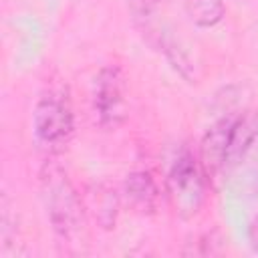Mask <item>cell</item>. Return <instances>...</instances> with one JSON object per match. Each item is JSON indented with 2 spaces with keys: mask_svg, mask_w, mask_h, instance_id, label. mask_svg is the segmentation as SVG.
Instances as JSON below:
<instances>
[{
  "mask_svg": "<svg viewBox=\"0 0 258 258\" xmlns=\"http://www.w3.org/2000/svg\"><path fill=\"white\" fill-rule=\"evenodd\" d=\"M123 194L127 204L139 214H153L159 204V187L149 171H131L125 179Z\"/></svg>",
  "mask_w": 258,
  "mask_h": 258,
  "instance_id": "cell-7",
  "label": "cell"
},
{
  "mask_svg": "<svg viewBox=\"0 0 258 258\" xmlns=\"http://www.w3.org/2000/svg\"><path fill=\"white\" fill-rule=\"evenodd\" d=\"M89 212L103 230L115 228L119 216V194L107 183H99L89 194Z\"/></svg>",
  "mask_w": 258,
  "mask_h": 258,
  "instance_id": "cell-8",
  "label": "cell"
},
{
  "mask_svg": "<svg viewBox=\"0 0 258 258\" xmlns=\"http://www.w3.org/2000/svg\"><path fill=\"white\" fill-rule=\"evenodd\" d=\"M36 143L48 153H60L73 139L75 113L67 87H50L36 101L32 113Z\"/></svg>",
  "mask_w": 258,
  "mask_h": 258,
  "instance_id": "cell-3",
  "label": "cell"
},
{
  "mask_svg": "<svg viewBox=\"0 0 258 258\" xmlns=\"http://www.w3.org/2000/svg\"><path fill=\"white\" fill-rule=\"evenodd\" d=\"M183 10L200 28H212L226 16V6L222 0H183Z\"/></svg>",
  "mask_w": 258,
  "mask_h": 258,
  "instance_id": "cell-9",
  "label": "cell"
},
{
  "mask_svg": "<svg viewBox=\"0 0 258 258\" xmlns=\"http://www.w3.org/2000/svg\"><path fill=\"white\" fill-rule=\"evenodd\" d=\"M40 198L58 244L71 254L83 252L87 244V210L56 161H46L40 169Z\"/></svg>",
  "mask_w": 258,
  "mask_h": 258,
  "instance_id": "cell-1",
  "label": "cell"
},
{
  "mask_svg": "<svg viewBox=\"0 0 258 258\" xmlns=\"http://www.w3.org/2000/svg\"><path fill=\"white\" fill-rule=\"evenodd\" d=\"M248 238H250L252 248L258 252V214L254 216V220H252L250 226H248Z\"/></svg>",
  "mask_w": 258,
  "mask_h": 258,
  "instance_id": "cell-10",
  "label": "cell"
},
{
  "mask_svg": "<svg viewBox=\"0 0 258 258\" xmlns=\"http://www.w3.org/2000/svg\"><path fill=\"white\" fill-rule=\"evenodd\" d=\"M208 183L210 181L200 163V157H196L189 149H181V153L173 159L165 179L169 204L181 220H189L202 210Z\"/></svg>",
  "mask_w": 258,
  "mask_h": 258,
  "instance_id": "cell-4",
  "label": "cell"
},
{
  "mask_svg": "<svg viewBox=\"0 0 258 258\" xmlns=\"http://www.w3.org/2000/svg\"><path fill=\"white\" fill-rule=\"evenodd\" d=\"M222 179L240 196L258 194V113H236Z\"/></svg>",
  "mask_w": 258,
  "mask_h": 258,
  "instance_id": "cell-2",
  "label": "cell"
},
{
  "mask_svg": "<svg viewBox=\"0 0 258 258\" xmlns=\"http://www.w3.org/2000/svg\"><path fill=\"white\" fill-rule=\"evenodd\" d=\"M93 109L99 123L115 129L127 113V81L117 64L103 67L93 81Z\"/></svg>",
  "mask_w": 258,
  "mask_h": 258,
  "instance_id": "cell-5",
  "label": "cell"
},
{
  "mask_svg": "<svg viewBox=\"0 0 258 258\" xmlns=\"http://www.w3.org/2000/svg\"><path fill=\"white\" fill-rule=\"evenodd\" d=\"M234 119H236V113H226L222 119L210 125V129L202 137L200 163L208 175V181L222 179V169H224V159H226V149H228V139H230V129L234 125Z\"/></svg>",
  "mask_w": 258,
  "mask_h": 258,
  "instance_id": "cell-6",
  "label": "cell"
}]
</instances>
